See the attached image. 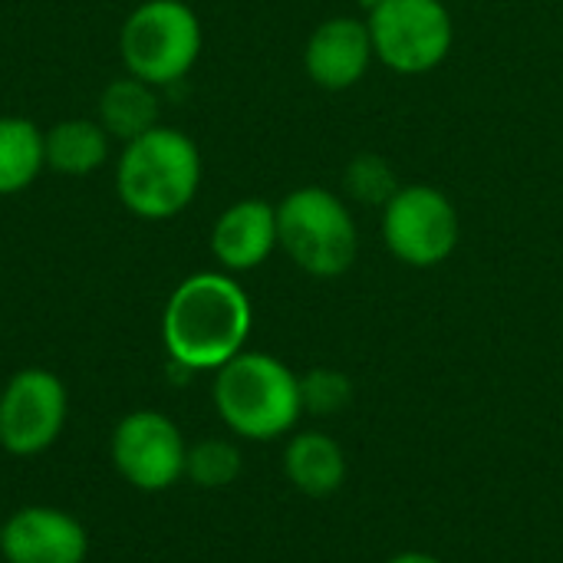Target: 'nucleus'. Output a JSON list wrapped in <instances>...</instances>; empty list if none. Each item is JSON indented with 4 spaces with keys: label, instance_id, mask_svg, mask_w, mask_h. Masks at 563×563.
Returning <instances> with one entry per match:
<instances>
[{
    "label": "nucleus",
    "instance_id": "1",
    "mask_svg": "<svg viewBox=\"0 0 563 563\" xmlns=\"http://www.w3.org/2000/svg\"><path fill=\"white\" fill-rule=\"evenodd\" d=\"M254 327L247 290L228 271L185 277L162 310V343L175 366L214 373L234 360Z\"/></svg>",
    "mask_w": 563,
    "mask_h": 563
},
{
    "label": "nucleus",
    "instance_id": "2",
    "mask_svg": "<svg viewBox=\"0 0 563 563\" xmlns=\"http://www.w3.org/2000/svg\"><path fill=\"white\" fill-rule=\"evenodd\" d=\"M211 402L224 429L247 442L284 439L303 416L300 376L284 360L257 350H241L214 369Z\"/></svg>",
    "mask_w": 563,
    "mask_h": 563
},
{
    "label": "nucleus",
    "instance_id": "3",
    "mask_svg": "<svg viewBox=\"0 0 563 563\" xmlns=\"http://www.w3.org/2000/svg\"><path fill=\"white\" fill-rule=\"evenodd\" d=\"M201 185L198 145L172 125H155L125 142L115 162V195L142 221L181 214Z\"/></svg>",
    "mask_w": 563,
    "mask_h": 563
},
{
    "label": "nucleus",
    "instance_id": "4",
    "mask_svg": "<svg viewBox=\"0 0 563 563\" xmlns=\"http://www.w3.org/2000/svg\"><path fill=\"white\" fill-rule=\"evenodd\" d=\"M277 247L310 277H343L360 254V231L343 198L303 185L277 205Z\"/></svg>",
    "mask_w": 563,
    "mask_h": 563
},
{
    "label": "nucleus",
    "instance_id": "5",
    "mask_svg": "<svg viewBox=\"0 0 563 563\" xmlns=\"http://www.w3.org/2000/svg\"><path fill=\"white\" fill-rule=\"evenodd\" d=\"M119 53L129 76L148 86H172L201 56V20L181 0H145L125 16Z\"/></svg>",
    "mask_w": 563,
    "mask_h": 563
},
{
    "label": "nucleus",
    "instance_id": "6",
    "mask_svg": "<svg viewBox=\"0 0 563 563\" xmlns=\"http://www.w3.org/2000/svg\"><path fill=\"white\" fill-rule=\"evenodd\" d=\"M366 26L376 59L402 76L435 69L455 43V23L442 0H376Z\"/></svg>",
    "mask_w": 563,
    "mask_h": 563
},
{
    "label": "nucleus",
    "instance_id": "7",
    "mask_svg": "<svg viewBox=\"0 0 563 563\" xmlns=\"http://www.w3.org/2000/svg\"><path fill=\"white\" fill-rule=\"evenodd\" d=\"M462 221L452 198L432 185H402L383 208V241L409 267H439L459 247Z\"/></svg>",
    "mask_w": 563,
    "mask_h": 563
},
{
    "label": "nucleus",
    "instance_id": "8",
    "mask_svg": "<svg viewBox=\"0 0 563 563\" xmlns=\"http://www.w3.org/2000/svg\"><path fill=\"white\" fill-rule=\"evenodd\" d=\"M112 465L132 488L155 495L185 478L188 442L181 429L155 409H135L119 419L112 432Z\"/></svg>",
    "mask_w": 563,
    "mask_h": 563
},
{
    "label": "nucleus",
    "instance_id": "9",
    "mask_svg": "<svg viewBox=\"0 0 563 563\" xmlns=\"http://www.w3.org/2000/svg\"><path fill=\"white\" fill-rule=\"evenodd\" d=\"M69 396L56 373L30 366L7 379L0 393V449L20 459L40 455L66 429Z\"/></svg>",
    "mask_w": 563,
    "mask_h": 563
},
{
    "label": "nucleus",
    "instance_id": "10",
    "mask_svg": "<svg viewBox=\"0 0 563 563\" xmlns=\"http://www.w3.org/2000/svg\"><path fill=\"white\" fill-rule=\"evenodd\" d=\"M0 554L7 563H82L89 534L69 511L30 505L3 521Z\"/></svg>",
    "mask_w": 563,
    "mask_h": 563
},
{
    "label": "nucleus",
    "instance_id": "11",
    "mask_svg": "<svg viewBox=\"0 0 563 563\" xmlns=\"http://www.w3.org/2000/svg\"><path fill=\"white\" fill-rule=\"evenodd\" d=\"M373 59H376V53H373L369 26H366V20H356V16L323 20L310 33L307 49H303L307 76L320 89H330V92L356 86L366 76Z\"/></svg>",
    "mask_w": 563,
    "mask_h": 563
},
{
    "label": "nucleus",
    "instance_id": "12",
    "mask_svg": "<svg viewBox=\"0 0 563 563\" xmlns=\"http://www.w3.org/2000/svg\"><path fill=\"white\" fill-rule=\"evenodd\" d=\"M277 247V208L264 198H244L221 211L211 228V254L228 274L261 267Z\"/></svg>",
    "mask_w": 563,
    "mask_h": 563
},
{
    "label": "nucleus",
    "instance_id": "13",
    "mask_svg": "<svg viewBox=\"0 0 563 563\" xmlns=\"http://www.w3.org/2000/svg\"><path fill=\"white\" fill-rule=\"evenodd\" d=\"M284 475L300 495L330 498L346 482V452L320 429L294 432L284 449Z\"/></svg>",
    "mask_w": 563,
    "mask_h": 563
},
{
    "label": "nucleus",
    "instance_id": "14",
    "mask_svg": "<svg viewBox=\"0 0 563 563\" xmlns=\"http://www.w3.org/2000/svg\"><path fill=\"white\" fill-rule=\"evenodd\" d=\"M43 142L46 165L69 178L92 175L109 155V132L92 119H63L49 132H43Z\"/></svg>",
    "mask_w": 563,
    "mask_h": 563
},
{
    "label": "nucleus",
    "instance_id": "15",
    "mask_svg": "<svg viewBox=\"0 0 563 563\" xmlns=\"http://www.w3.org/2000/svg\"><path fill=\"white\" fill-rule=\"evenodd\" d=\"M99 125L122 142H132L142 132L155 129L158 125L155 86H148L139 76L112 79L99 96Z\"/></svg>",
    "mask_w": 563,
    "mask_h": 563
},
{
    "label": "nucleus",
    "instance_id": "16",
    "mask_svg": "<svg viewBox=\"0 0 563 563\" xmlns=\"http://www.w3.org/2000/svg\"><path fill=\"white\" fill-rule=\"evenodd\" d=\"M46 165L43 132L20 115H0V198L26 191Z\"/></svg>",
    "mask_w": 563,
    "mask_h": 563
},
{
    "label": "nucleus",
    "instance_id": "17",
    "mask_svg": "<svg viewBox=\"0 0 563 563\" xmlns=\"http://www.w3.org/2000/svg\"><path fill=\"white\" fill-rule=\"evenodd\" d=\"M241 475V449L228 439H205L188 445L185 478L205 492H221Z\"/></svg>",
    "mask_w": 563,
    "mask_h": 563
},
{
    "label": "nucleus",
    "instance_id": "18",
    "mask_svg": "<svg viewBox=\"0 0 563 563\" xmlns=\"http://www.w3.org/2000/svg\"><path fill=\"white\" fill-rule=\"evenodd\" d=\"M300 399L310 416H336L353 402V379L343 369L317 366L300 376Z\"/></svg>",
    "mask_w": 563,
    "mask_h": 563
},
{
    "label": "nucleus",
    "instance_id": "19",
    "mask_svg": "<svg viewBox=\"0 0 563 563\" xmlns=\"http://www.w3.org/2000/svg\"><path fill=\"white\" fill-rule=\"evenodd\" d=\"M346 185H350V191H356L363 201H389L399 188H396V181H393V172L386 168V162L383 158H376V155H360L353 165H350V172H346Z\"/></svg>",
    "mask_w": 563,
    "mask_h": 563
},
{
    "label": "nucleus",
    "instance_id": "20",
    "mask_svg": "<svg viewBox=\"0 0 563 563\" xmlns=\"http://www.w3.org/2000/svg\"><path fill=\"white\" fill-rule=\"evenodd\" d=\"M386 563H442L435 554H426V551H402L396 558H389Z\"/></svg>",
    "mask_w": 563,
    "mask_h": 563
}]
</instances>
